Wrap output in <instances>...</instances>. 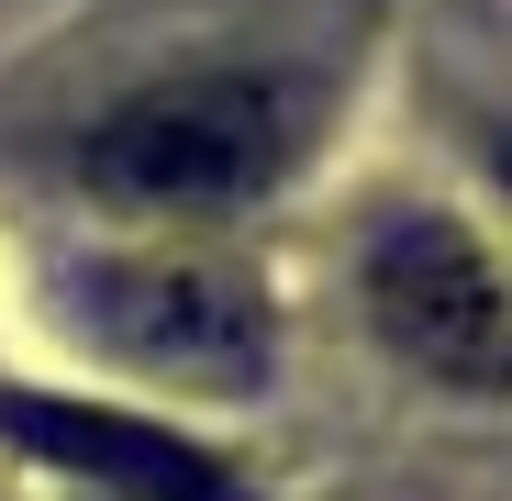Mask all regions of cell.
<instances>
[{"label": "cell", "mask_w": 512, "mask_h": 501, "mask_svg": "<svg viewBox=\"0 0 512 501\" xmlns=\"http://www.w3.org/2000/svg\"><path fill=\"white\" fill-rule=\"evenodd\" d=\"M357 290H368V323L412 368H435L457 390H512V279L446 212H390L368 234Z\"/></svg>", "instance_id": "obj_2"}, {"label": "cell", "mask_w": 512, "mask_h": 501, "mask_svg": "<svg viewBox=\"0 0 512 501\" xmlns=\"http://www.w3.org/2000/svg\"><path fill=\"white\" fill-rule=\"evenodd\" d=\"M290 156V123L268 90L245 78H167V90L123 101L101 134H90V190L101 201H134V212H223L245 190H268Z\"/></svg>", "instance_id": "obj_1"}, {"label": "cell", "mask_w": 512, "mask_h": 501, "mask_svg": "<svg viewBox=\"0 0 512 501\" xmlns=\"http://www.w3.org/2000/svg\"><path fill=\"white\" fill-rule=\"evenodd\" d=\"M78 323L90 346L156 379H212V390H256L268 368V301L234 268H179V257H134V268H78Z\"/></svg>", "instance_id": "obj_3"}, {"label": "cell", "mask_w": 512, "mask_h": 501, "mask_svg": "<svg viewBox=\"0 0 512 501\" xmlns=\"http://www.w3.org/2000/svg\"><path fill=\"white\" fill-rule=\"evenodd\" d=\"M501 190H512V145H501Z\"/></svg>", "instance_id": "obj_4"}]
</instances>
